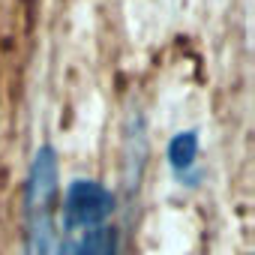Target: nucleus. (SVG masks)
I'll return each mask as SVG.
<instances>
[{
	"label": "nucleus",
	"instance_id": "nucleus-1",
	"mask_svg": "<svg viewBox=\"0 0 255 255\" xmlns=\"http://www.w3.org/2000/svg\"><path fill=\"white\" fill-rule=\"evenodd\" d=\"M60 162L51 144L33 153L24 183V255H63L57 231Z\"/></svg>",
	"mask_w": 255,
	"mask_h": 255
},
{
	"label": "nucleus",
	"instance_id": "nucleus-2",
	"mask_svg": "<svg viewBox=\"0 0 255 255\" xmlns=\"http://www.w3.org/2000/svg\"><path fill=\"white\" fill-rule=\"evenodd\" d=\"M114 213V192L90 177H75L63 192V231L105 225Z\"/></svg>",
	"mask_w": 255,
	"mask_h": 255
},
{
	"label": "nucleus",
	"instance_id": "nucleus-3",
	"mask_svg": "<svg viewBox=\"0 0 255 255\" xmlns=\"http://www.w3.org/2000/svg\"><path fill=\"white\" fill-rule=\"evenodd\" d=\"M198 147H201V141H198V132H195V129H183V132H177V135L168 141L165 156H168V165H171L174 177L180 180V186H183V183H186V186H195V183H198V168H195V162H198Z\"/></svg>",
	"mask_w": 255,
	"mask_h": 255
},
{
	"label": "nucleus",
	"instance_id": "nucleus-4",
	"mask_svg": "<svg viewBox=\"0 0 255 255\" xmlns=\"http://www.w3.org/2000/svg\"><path fill=\"white\" fill-rule=\"evenodd\" d=\"M69 255H120V240H117V231L105 222V225H96V228H87L75 237Z\"/></svg>",
	"mask_w": 255,
	"mask_h": 255
}]
</instances>
